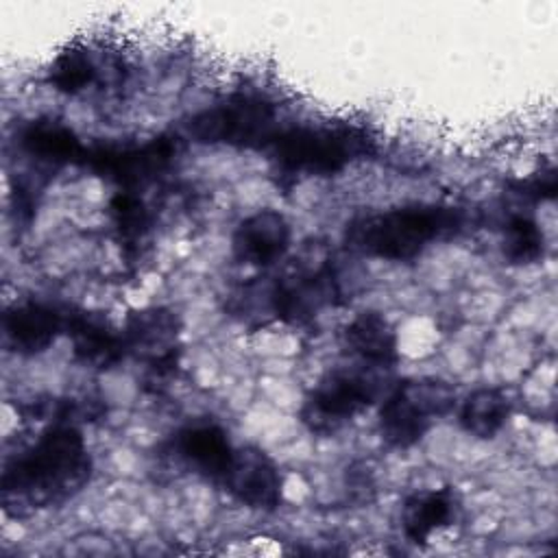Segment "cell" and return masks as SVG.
<instances>
[{
  "label": "cell",
  "instance_id": "12",
  "mask_svg": "<svg viewBox=\"0 0 558 558\" xmlns=\"http://www.w3.org/2000/svg\"><path fill=\"white\" fill-rule=\"evenodd\" d=\"M65 316L41 301L15 303L4 312L2 320L7 344L20 355L41 353L65 333Z\"/></svg>",
  "mask_w": 558,
  "mask_h": 558
},
{
  "label": "cell",
  "instance_id": "23",
  "mask_svg": "<svg viewBox=\"0 0 558 558\" xmlns=\"http://www.w3.org/2000/svg\"><path fill=\"white\" fill-rule=\"evenodd\" d=\"M347 486L351 488V495L355 497V499H371L368 497V493H373L375 490V482H373V473L366 469V466H362V469H351L349 473H347Z\"/></svg>",
  "mask_w": 558,
  "mask_h": 558
},
{
  "label": "cell",
  "instance_id": "20",
  "mask_svg": "<svg viewBox=\"0 0 558 558\" xmlns=\"http://www.w3.org/2000/svg\"><path fill=\"white\" fill-rule=\"evenodd\" d=\"M541 227L527 216H512L504 229V257L510 264H532L543 257Z\"/></svg>",
  "mask_w": 558,
  "mask_h": 558
},
{
  "label": "cell",
  "instance_id": "13",
  "mask_svg": "<svg viewBox=\"0 0 558 558\" xmlns=\"http://www.w3.org/2000/svg\"><path fill=\"white\" fill-rule=\"evenodd\" d=\"M122 336L126 342V353L146 357L150 368L163 373V368L174 366L179 323L172 312L161 307L135 312L129 318Z\"/></svg>",
  "mask_w": 558,
  "mask_h": 558
},
{
  "label": "cell",
  "instance_id": "19",
  "mask_svg": "<svg viewBox=\"0 0 558 558\" xmlns=\"http://www.w3.org/2000/svg\"><path fill=\"white\" fill-rule=\"evenodd\" d=\"M98 81V63L87 50L70 48L61 52L50 70H48V83L65 94H81L87 92Z\"/></svg>",
  "mask_w": 558,
  "mask_h": 558
},
{
  "label": "cell",
  "instance_id": "8",
  "mask_svg": "<svg viewBox=\"0 0 558 558\" xmlns=\"http://www.w3.org/2000/svg\"><path fill=\"white\" fill-rule=\"evenodd\" d=\"M177 157V142L153 137L142 144H100L87 146L83 168L133 192V187L153 181Z\"/></svg>",
  "mask_w": 558,
  "mask_h": 558
},
{
  "label": "cell",
  "instance_id": "6",
  "mask_svg": "<svg viewBox=\"0 0 558 558\" xmlns=\"http://www.w3.org/2000/svg\"><path fill=\"white\" fill-rule=\"evenodd\" d=\"M379 397V379L371 373V366L333 368L325 373L307 392L301 421L312 434H333Z\"/></svg>",
  "mask_w": 558,
  "mask_h": 558
},
{
  "label": "cell",
  "instance_id": "14",
  "mask_svg": "<svg viewBox=\"0 0 558 558\" xmlns=\"http://www.w3.org/2000/svg\"><path fill=\"white\" fill-rule=\"evenodd\" d=\"M65 333L72 342L74 357L92 368H111L126 355L122 331L105 318L89 312H68Z\"/></svg>",
  "mask_w": 558,
  "mask_h": 558
},
{
  "label": "cell",
  "instance_id": "7",
  "mask_svg": "<svg viewBox=\"0 0 558 558\" xmlns=\"http://www.w3.org/2000/svg\"><path fill=\"white\" fill-rule=\"evenodd\" d=\"M340 299V283L329 259H305L279 275L266 292V312L286 325H305Z\"/></svg>",
  "mask_w": 558,
  "mask_h": 558
},
{
  "label": "cell",
  "instance_id": "15",
  "mask_svg": "<svg viewBox=\"0 0 558 558\" xmlns=\"http://www.w3.org/2000/svg\"><path fill=\"white\" fill-rule=\"evenodd\" d=\"M458 495L449 486L414 493L401 506L403 536L414 545H425L434 532L458 519Z\"/></svg>",
  "mask_w": 558,
  "mask_h": 558
},
{
  "label": "cell",
  "instance_id": "17",
  "mask_svg": "<svg viewBox=\"0 0 558 558\" xmlns=\"http://www.w3.org/2000/svg\"><path fill=\"white\" fill-rule=\"evenodd\" d=\"M20 146L31 157L54 166H81L87 153L76 133L57 120L31 122L20 135Z\"/></svg>",
  "mask_w": 558,
  "mask_h": 558
},
{
  "label": "cell",
  "instance_id": "9",
  "mask_svg": "<svg viewBox=\"0 0 558 558\" xmlns=\"http://www.w3.org/2000/svg\"><path fill=\"white\" fill-rule=\"evenodd\" d=\"M246 508L272 512L283 499V477L275 460L257 447H235L233 462L220 484Z\"/></svg>",
  "mask_w": 558,
  "mask_h": 558
},
{
  "label": "cell",
  "instance_id": "5",
  "mask_svg": "<svg viewBox=\"0 0 558 558\" xmlns=\"http://www.w3.org/2000/svg\"><path fill=\"white\" fill-rule=\"evenodd\" d=\"M187 133L198 144L266 150L279 133L277 109L262 96L235 94L198 111Z\"/></svg>",
  "mask_w": 558,
  "mask_h": 558
},
{
  "label": "cell",
  "instance_id": "22",
  "mask_svg": "<svg viewBox=\"0 0 558 558\" xmlns=\"http://www.w3.org/2000/svg\"><path fill=\"white\" fill-rule=\"evenodd\" d=\"M519 190H523L521 194H527V196L554 198V194H556V174H554V168H547V170L536 172L532 179L523 181Z\"/></svg>",
  "mask_w": 558,
  "mask_h": 558
},
{
  "label": "cell",
  "instance_id": "2",
  "mask_svg": "<svg viewBox=\"0 0 558 558\" xmlns=\"http://www.w3.org/2000/svg\"><path fill=\"white\" fill-rule=\"evenodd\" d=\"M464 225L458 207L421 203L360 216L347 225L344 242L351 251L386 259L408 262L436 242L453 238Z\"/></svg>",
  "mask_w": 558,
  "mask_h": 558
},
{
  "label": "cell",
  "instance_id": "4",
  "mask_svg": "<svg viewBox=\"0 0 558 558\" xmlns=\"http://www.w3.org/2000/svg\"><path fill=\"white\" fill-rule=\"evenodd\" d=\"M456 405V388L436 377L401 381L379 408V436L392 449H410Z\"/></svg>",
  "mask_w": 558,
  "mask_h": 558
},
{
  "label": "cell",
  "instance_id": "1",
  "mask_svg": "<svg viewBox=\"0 0 558 558\" xmlns=\"http://www.w3.org/2000/svg\"><path fill=\"white\" fill-rule=\"evenodd\" d=\"M92 477V456L83 434L65 421L44 429L33 445L7 460L0 499L7 514L22 519L61 506Z\"/></svg>",
  "mask_w": 558,
  "mask_h": 558
},
{
  "label": "cell",
  "instance_id": "10",
  "mask_svg": "<svg viewBox=\"0 0 558 558\" xmlns=\"http://www.w3.org/2000/svg\"><path fill=\"white\" fill-rule=\"evenodd\" d=\"M292 242L288 218L275 209H259L238 222L231 253L244 266L268 268L286 257Z\"/></svg>",
  "mask_w": 558,
  "mask_h": 558
},
{
  "label": "cell",
  "instance_id": "11",
  "mask_svg": "<svg viewBox=\"0 0 558 558\" xmlns=\"http://www.w3.org/2000/svg\"><path fill=\"white\" fill-rule=\"evenodd\" d=\"M170 453L196 475L220 486L233 462L235 447L220 425L201 421L185 425L170 438Z\"/></svg>",
  "mask_w": 558,
  "mask_h": 558
},
{
  "label": "cell",
  "instance_id": "16",
  "mask_svg": "<svg viewBox=\"0 0 558 558\" xmlns=\"http://www.w3.org/2000/svg\"><path fill=\"white\" fill-rule=\"evenodd\" d=\"M344 347L371 368H390L397 360V333L377 312H362L344 327Z\"/></svg>",
  "mask_w": 558,
  "mask_h": 558
},
{
  "label": "cell",
  "instance_id": "3",
  "mask_svg": "<svg viewBox=\"0 0 558 558\" xmlns=\"http://www.w3.org/2000/svg\"><path fill=\"white\" fill-rule=\"evenodd\" d=\"M266 150L283 174L329 177L366 159L375 140L357 124L292 126L279 131Z\"/></svg>",
  "mask_w": 558,
  "mask_h": 558
},
{
  "label": "cell",
  "instance_id": "21",
  "mask_svg": "<svg viewBox=\"0 0 558 558\" xmlns=\"http://www.w3.org/2000/svg\"><path fill=\"white\" fill-rule=\"evenodd\" d=\"M109 209L120 240L124 244H137L148 229V211L144 203L133 192L120 190L113 196Z\"/></svg>",
  "mask_w": 558,
  "mask_h": 558
},
{
  "label": "cell",
  "instance_id": "18",
  "mask_svg": "<svg viewBox=\"0 0 558 558\" xmlns=\"http://www.w3.org/2000/svg\"><path fill=\"white\" fill-rule=\"evenodd\" d=\"M512 403L501 388H477L460 405L458 421L475 438H495L508 423Z\"/></svg>",
  "mask_w": 558,
  "mask_h": 558
}]
</instances>
